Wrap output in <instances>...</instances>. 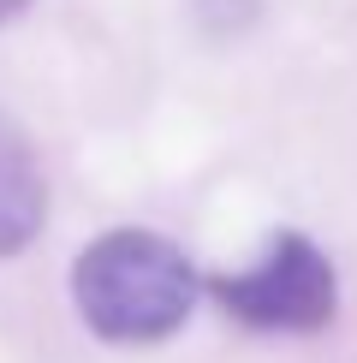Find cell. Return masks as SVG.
Wrapping results in <instances>:
<instances>
[{"mask_svg": "<svg viewBox=\"0 0 357 363\" xmlns=\"http://www.w3.org/2000/svg\"><path fill=\"white\" fill-rule=\"evenodd\" d=\"M197 268L191 256L161 233L143 226H119L84 245L78 268H72V304L89 322V334L113 345H155L178 334L197 310Z\"/></svg>", "mask_w": 357, "mask_h": 363, "instance_id": "6da1fadb", "label": "cell"}, {"mask_svg": "<svg viewBox=\"0 0 357 363\" xmlns=\"http://www.w3.org/2000/svg\"><path fill=\"white\" fill-rule=\"evenodd\" d=\"M48 220V173L36 143L0 113V256H18Z\"/></svg>", "mask_w": 357, "mask_h": 363, "instance_id": "3957f363", "label": "cell"}, {"mask_svg": "<svg viewBox=\"0 0 357 363\" xmlns=\"http://www.w3.org/2000/svg\"><path fill=\"white\" fill-rule=\"evenodd\" d=\"M24 6H30V0H0V24H12V18H18Z\"/></svg>", "mask_w": 357, "mask_h": 363, "instance_id": "277c9868", "label": "cell"}, {"mask_svg": "<svg viewBox=\"0 0 357 363\" xmlns=\"http://www.w3.org/2000/svg\"><path fill=\"white\" fill-rule=\"evenodd\" d=\"M208 292L232 322L256 328V334H316L339 310L334 262L304 233H280L250 268L208 280Z\"/></svg>", "mask_w": 357, "mask_h": 363, "instance_id": "7a4b0ae2", "label": "cell"}]
</instances>
